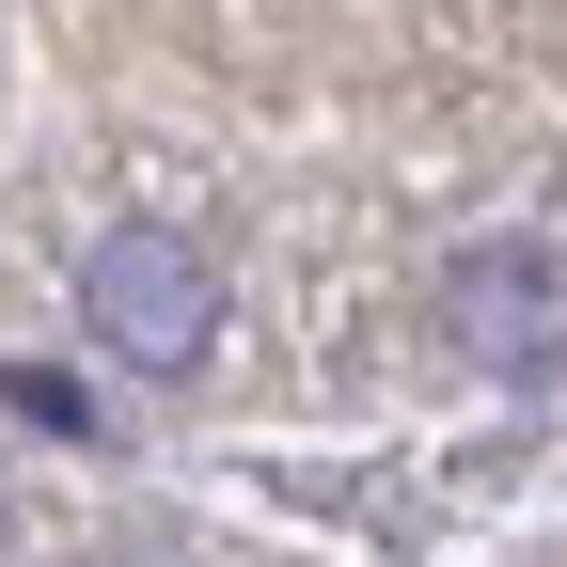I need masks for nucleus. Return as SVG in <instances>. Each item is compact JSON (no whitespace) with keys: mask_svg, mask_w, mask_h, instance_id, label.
Wrapping results in <instances>:
<instances>
[{"mask_svg":"<svg viewBox=\"0 0 567 567\" xmlns=\"http://www.w3.org/2000/svg\"><path fill=\"white\" fill-rule=\"evenodd\" d=\"M17 410L48 425V442H80V425H95V410H80V379H48V363H17Z\"/></svg>","mask_w":567,"mask_h":567,"instance_id":"obj_3","label":"nucleus"},{"mask_svg":"<svg viewBox=\"0 0 567 567\" xmlns=\"http://www.w3.org/2000/svg\"><path fill=\"white\" fill-rule=\"evenodd\" d=\"M80 316H95L111 363L189 379L205 347H221V268H205V237H174V221H111L95 268H80Z\"/></svg>","mask_w":567,"mask_h":567,"instance_id":"obj_1","label":"nucleus"},{"mask_svg":"<svg viewBox=\"0 0 567 567\" xmlns=\"http://www.w3.org/2000/svg\"><path fill=\"white\" fill-rule=\"evenodd\" d=\"M442 316L488 379H551L567 363V237H488L442 268Z\"/></svg>","mask_w":567,"mask_h":567,"instance_id":"obj_2","label":"nucleus"}]
</instances>
